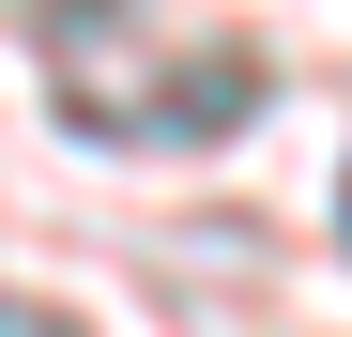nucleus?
<instances>
[{"label":"nucleus","instance_id":"nucleus-1","mask_svg":"<svg viewBox=\"0 0 352 337\" xmlns=\"http://www.w3.org/2000/svg\"><path fill=\"white\" fill-rule=\"evenodd\" d=\"M337 230H352V215H337Z\"/></svg>","mask_w":352,"mask_h":337}]
</instances>
